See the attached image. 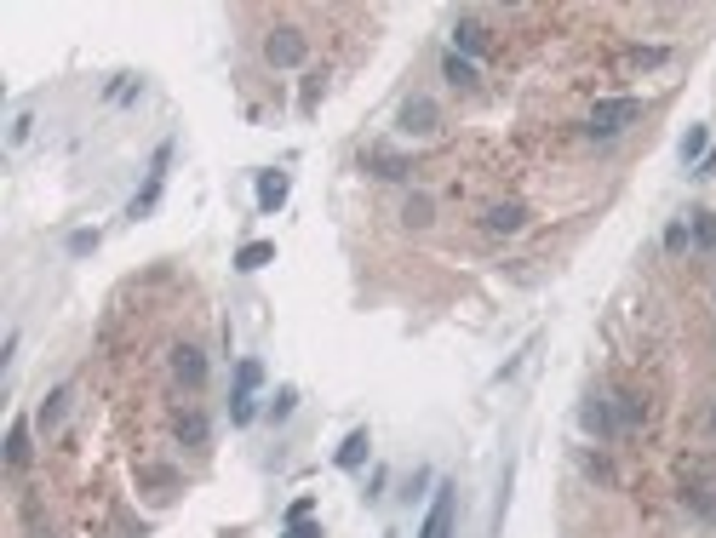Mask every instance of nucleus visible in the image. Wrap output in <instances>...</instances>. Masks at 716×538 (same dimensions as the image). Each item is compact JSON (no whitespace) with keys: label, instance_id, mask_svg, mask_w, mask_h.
<instances>
[{"label":"nucleus","instance_id":"1","mask_svg":"<svg viewBox=\"0 0 716 538\" xmlns=\"http://www.w3.org/2000/svg\"><path fill=\"white\" fill-rule=\"evenodd\" d=\"M258 384H264V361H235V389H229V419L252 424L258 419Z\"/></svg>","mask_w":716,"mask_h":538},{"label":"nucleus","instance_id":"2","mask_svg":"<svg viewBox=\"0 0 716 538\" xmlns=\"http://www.w3.org/2000/svg\"><path fill=\"white\" fill-rule=\"evenodd\" d=\"M304 58H310L304 29H293V23H275V29L264 35V64H270V69H298Z\"/></svg>","mask_w":716,"mask_h":538},{"label":"nucleus","instance_id":"3","mask_svg":"<svg viewBox=\"0 0 716 538\" xmlns=\"http://www.w3.org/2000/svg\"><path fill=\"white\" fill-rule=\"evenodd\" d=\"M630 120H642V97H602L590 109V138H619Z\"/></svg>","mask_w":716,"mask_h":538},{"label":"nucleus","instance_id":"4","mask_svg":"<svg viewBox=\"0 0 716 538\" xmlns=\"http://www.w3.org/2000/svg\"><path fill=\"white\" fill-rule=\"evenodd\" d=\"M396 127L407 132V138H430L435 127H442V109H435V97H424V92H412L407 104H402V115H396Z\"/></svg>","mask_w":716,"mask_h":538},{"label":"nucleus","instance_id":"5","mask_svg":"<svg viewBox=\"0 0 716 538\" xmlns=\"http://www.w3.org/2000/svg\"><path fill=\"white\" fill-rule=\"evenodd\" d=\"M166 161H173V143H161V150H155V166H150V183H143V189L132 195L127 218H150V206L161 201V183H166Z\"/></svg>","mask_w":716,"mask_h":538},{"label":"nucleus","instance_id":"6","mask_svg":"<svg viewBox=\"0 0 716 538\" xmlns=\"http://www.w3.org/2000/svg\"><path fill=\"white\" fill-rule=\"evenodd\" d=\"M453 493H458L453 481H442V487H435V498H430V516H424V533H419V538H453Z\"/></svg>","mask_w":716,"mask_h":538},{"label":"nucleus","instance_id":"7","mask_svg":"<svg viewBox=\"0 0 716 538\" xmlns=\"http://www.w3.org/2000/svg\"><path fill=\"white\" fill-rule=\"evenodd\" d=\"M173 378H178L184 389H201V384H206V356H201L196 344H178V350H173Z\"/></svg>","mask_w":716,"mask_h":538},{"label":"nucleus","instance_id":"8","mask_svg":"<svg viewBox=\"0 0 716 538\" xmlns=\"http://www.w3.org/2000/svg\"><path fill=\"white\" fill-rule=\"evenodd\" d=\"M69 401H75V389H69V384H58V389H52V396H46V401H41V412H35V430H41V435H52V430H58V424H64V419H69Z\"/></svg>","mask_w":716,"mask_h":538},{"label":"nucleus","instance_id":"9","mask_svg":"<svg viewBox=\"0 0 716 538\" xmlns=\"http://www.w3.org/2000/svg\"><path fill=\"white\" fill-rule=\"evenodd\" d=\"M521 224H527V206L521 201H499V206H488V218H481L488 235H516Z\"/></svg>","mask_w":716,"mask_h":538},{"label":"nucleus","instance_id":"10","mask_svg":"<svg viewBox=\"0 0 716 538\" xmlns=\"http://www.w3.org/2000/svg\"><path fill=\"white\" fill-rule=\"evenodd\" d=\"M173 435H178L184 447H206L212 424H206V412H196V407H189V412H178V419H173Z\"/></svg>","mask_w":716,"mask_h":538},{"label":"nucleus","instance_id":"11","mask_svg":"<svg viewBox=\"0 0 716 538\" xmlns=\"http://www.w3.org/2000/svg\"><path fill=\"white\" fill-rule=\"evenodd\" d=\"M287 173H258V212H281L287 206Z\"/></svg>","mask_w":716,"mask_h":538},{"label":"nucleus","instance_id":"12","mask_svg":"<svg viewBox=\"0 0 716 538\" xmlns=\"http://www.w3.org/2000/svg\"><path fill=\"white\" fill-rule=\"evenodd\" d=\"M367 447H373V435H367V430H350L333 464H338V470H361V464H367Z\"/></svg>","mask_w":716,"mask_h":538},{"label":"nucleus","instance_id":"13","mask_svg":"<svg viewBox=\"0 0 716 538\" xmlns=\"http://www.w3.org/2000/svg\"><path fill=\"white\" fill-rule=\"evenodd\" d=\"M579 424H585L590 435H602V442H608V435L619 430V419H613V407H602V401H585V412H579Z\"/></svg>","mask_w":716,"mask_h":538},{"label":"nucleus","instance_id":"14","mask_svg":"<svg viewBox=\"0 0 716 538\" xmlns=\"http://www.w3.org/2000/svg\"><path fill=\"white\" fill-rule=\"evenodd\" d=\"M6 464H12V470L29 464V419H12V430H6Z\"/></svg>","mask_w":716,"mask_h":538},{"label":"nucleus","instance_id":"15","mask_svg":"<svg viewBox=\"0 0 716 538\" xmlns=\"http://www.w3.org/2000/svg\"><path fill=\"white\" fill-rule=\"evenodd\" d=\"M367 173H373V178H384V183H402V178L412 173V161H402V155H379V150H373V155H367Z\"/></svg>","mask_w":716,"mask_h":538},{"label":"nucleus","instance_id":"16","mask_svg":"<svg viewBox=\"0 0 716 538\" xmlns=\"http://www.w3.org/2000/svg\"><path fill=\"white\" fill-rule=\"evenodd\" d=\"M402 224H407V229H430V224H435V201H430V195H407Z\"/></svg>","mask_w":716,"mask_h":538},{"label":"nucleus","instance_id":"17","mask_svg":"<svg viewBox=\"0 0 716 538\" xmlns=\"http://www.w3.org/2000/svg\"><path fill=\"white\" fill-rule=\"evenodd\" d=\"M453 41H458V52H488V29H481L476 18H458L453 23Z\"/></svg>","mask_w":716,"mask_h":538},{"label":"nucleus","instance_id":"18","mask_svg":"<svg viewBox=\"0 0 716 538\" xmlns=\"http://www.w3.org/2000/svg\"><path fill=\"white\" fill-rule=\"evenodd\" d=\"M442 75L453 81V87H476V64H470V58H458V52L442 58Z\"/></svg>","mask_w":716,"mask_h":538},{"label":"nucleus","instance_id":"19","mask_svg":"<svg viewBox=\"0 0 716 538\" xmlns=\"http://www.w3.org/2000/svg\"><path fill=\"white\" fill-rule=\"evenodd\" d=\"M705 155H711V132H705V127H688V138H682V161L699 166Z\"/></svg>","mask_w":716,"mask_h":538},{"label":"nucleus","instance_id":"20","mask_svg":"<svg viewBox=\"0 0 716 538\" xmlns=\"http://www.w3.org/2000/svg\"><path fill=\"white\" fill-rule=\"evenodd\" d=\"M270 258H275V247H270V241H247V247L235 252V269H264Z\"/></svg>","mask_w":716,"mask_h":538},{"label":"nucleus","instance_id":"21","mask_svg":"<svg viewBox=\"0 0 716 538\" xmlns=\"http://www.w3.org/2000/svg\"><path fill=\"white\" fill-rule=\"evenodd\" d=\"M682 504L694 510L699 521H716V493H711V487H688V493H682Z\"/></svg>","mask_w":716,"mask_h":538},{"label":"nucleus","instance_id":"22","mask_svg":"<svg viewBox=\"0 0 716 538\" xmlns=\"http://www.w3.org/2000/svg\"><path fill=\"white\" fill-rule=\"evenodd\" d=\"M688 235H694V247H699V252H711V247H716V212H694Z\"/></svg>","mask_w":716,"mask_h":538},{"label":"nucleus","instance_id":"23","mask_svg":"<svg viewBox=\"0 0 716 538\" xmlns=\"http://www.w3.org/2000/svg\"><path fill=\"white\" fill-rule=\"evenodd\" d=\"M29 132H35V109H18V115H12V127H6V150H23V143H29Z\"/></svg>","mask_w":716,"mask_h":538},{"label":"nucleus","instance_id":"24","mask_svg":"<svg viewBox=\"0 0 716 538\" xmlns=\"http://www.w3.org/2000/svg\"><path fill=\"white\" fill-rule=\"evenodd\" d=\"M613 419L625 424V430H636V424L648 419V401H642V396H619V412H613Z\"/></svg>","mask_w":716,"mask_h":538},{"label":"nucleus","instance_id":"25","mask_svg":"<svg viewBox=\"0 0 716 538\" xmlns=\"http://www.w3.org/2000/svg\"><path fill=\"white\" fill-rule=\"evenodd\" d=\"M665 58H671L665 46H630V69H659Z\"/></svg>","mask_w":716,"mask_h":538},{"label":"nucleus","instance_id":"26","mask_svg":"<svg viewBox=\"0 0 716 538\" xmlns=\"http://www.w3.org/2000/svg\"><path fill=\"white\" fill-rule=\"evenodd\" d=\"M138 481H143V487H178V470H166V464H143Z\"/></svg>","mask_w":716,"mask_h":538},{"label":"nucleus","instance_id":"27","mask_svg":"<svg viewBox=\"0 0 716 538\" xmlns=\"http://www.w3.org/2000/svg\"><path fill=\"white\" fill-rule=\"evenodd\" d=\"M585 475H590V481H602V487H613V464L602 458V452H585Z\"/></svg>","mask_w":716,"mask_h":538},{"label":"nucleus","instance_id":"28","mask_svg":"<svg viewBox=\"0 0 716 538\" xmlns=\"http://www.w3.org/2000/svg\"><path fill=\"white\" fill-rule=\"evenodd\" d=\"M69 252H75V258L98 252V229H75V235H69Z\"/></svg>","mask_w":716,"mask_h":538},{"label":"nucleus","instance_id":"29","mask_svg":"<svg viewBox=\"0 0 716 538\" xmlns=\"http://www.w3.org/2000/svg\"><path fill=\"white\" fill-rule=\"evenodd\" d=\"M688 247H694L688 224H671V229H665V252H688Z\"/></svg>","mask_w":716,"mask_h":538},{"label":"nucleus","instance_id":"30","mask_svg":"<svg viewBox=\"0 0 716 538\" xmlns=\"http://www.w3.org/2000/svg\"><path fill=\"white\" fill-rule=\"evenodd\" d=\"M424 487H430V470H412V481H407L396 498H402V504H412V498H424Z\"/></svg>","mask_w":716,"mask_h":538},{"label":"nucleus","instance_id":"31","mask_svg":"<svg viewBox=\"0 0 716 538\" xmlns=\"http://www.w3.org/2000/svg\"><path fill=\"white\" fill-rule=\"evenodd\" d=\"M281 538H321V527H315V521H287Z\"/></svg>","mask_w":716,"mask_h":538},{"label":"nucleus","instance_id":"32","mask_svg":"<svg viewBox=\"0 0 716 538\" xmlns=\"http://www.w3.org/2000/svg\"><path fill=\"white\" fill-rule=\"evenodd\" d=\"M293 401H298V396H293V389H281V396H275V401H270V419H287V412H293Z\"/></svg>","mask_w":716,"mask_h":538},{"label":"nucleus","instance_id":"33","mask_svg":"<svg viewBox=\"0 0 716 538\" xmlns=\"http://www.w3.org/2000/svg\"><path fill=\"white\" fill-rule=\"evenodd\" d=\"M310 510H315V498H298V504L287 510V521H310Z\"/></svg>","mask_w":716,"mask_h":538},{"label":"nucleus","instance_id":"34","mask_svg":"<svg viewBox=\"0 0 716 538\" xmlns=\"http://www.w3.org/2000/svg\"><path fill=\"white\" fill-rule=\"evenodd\" d=\"M688 475H716V458H694V464H682Z\"/></svg>","mask_w":716,"mask_h":538},{"label":"nucleus","instance_id":"35","mask_svg":"<svg viewBox=\"0 0 716 538\" xmlns=\"http://www.w3.org/2000/svg\"><path fill=\"white\" fill-rule=\"evenodd\" d=\"M705 430H711V435H716V407H711V419H705Z\"/></svg>","mask_w":716,"mask_h":538}]
</instances>
